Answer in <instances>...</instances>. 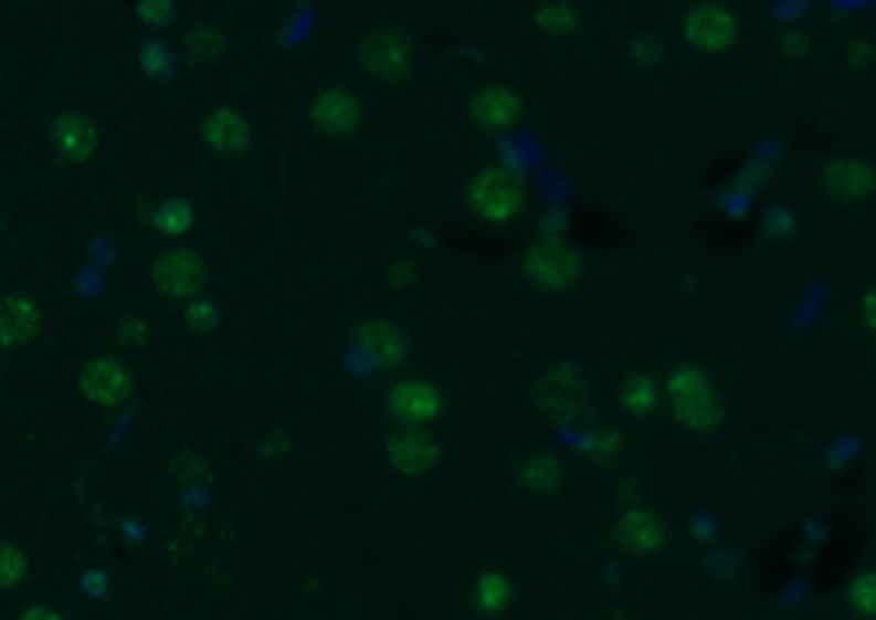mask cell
<instances>
[{
    "mask_svg": "<svg viewBox=\"0 0 876 620\" xmlns=\"http://www.w3.org/2000/svg\"><path fill=\"white\" fill-rule=\"evenodd\" d=\"M668 395H672V404H675V416L685 429L698 432V435H709L719 429L722 422V401L719 395L709 388L706 374L685 364L678 370H672L668 377Z\"/></svg>",
    "mask_w": 876,
    "mask_h": 620,
    "instance_id": "cell-1",
    "label": "cell"
},
{
    "mask_svg": "<svg viewBox=\"0 0 876 620\" xmlns=\"http://www.w3.org/2000/svg\"><path fill=\"white\" fill-rule=\"evenodd\" d=\"M469 206H473L476 217H483L489 223H510L524 206V186L514 171H507L500 165H489L473 179Z\"/></svg>",
    "mask_w": 876,
    "mask_h": 620,
    "instance_id": "cell-2",
    "label": "cell"
},
{
    "mask_svg": "<svg viewBox=\"0 0 876 620\" xmlns=\"http://www.w3.org/2000/svg\"><path fill=\"white\" fill-rule=\"evenodd\" d=\"M151 282L161 298L186 302L205 285V261L189 248H168L151 264Z\"/></svg>",
    "mask_w": 876,
    "mask_h": 620,
    "instance_id": "cell-3",
    "label": "cell"
},
{
    "mask_svg": "<svg viewBox=\"0 0 876 620\" xmlns=\"http://www.w3.org/2000/svg\"><path fill=\"white\" fill-rule=\"evenodd\" d=\"M411 55H414V45L404 31L398 28H380L373 34H367L363 45H360V62L370 76L383 80V83H394L401 76H408L411 69Z\"/></svg>",
    "mask_w": 876,
    "mask_h": 620,
    "instance_id": "cell-4",
    "label": "cell"
},
{
    "mask_svg": "<svg viewBox=\"0 0 876 620\" xmlns=\"http://www.w3.org/2000/svg\"><path fill=\"white\" fill-rule=\"evenodd\" d=\"M80 388H83V395H86L89 404L114 411V408H120V404L130 401V395H134V374L117 357H96V360H89L83 367Z\"/></svg>",
    "mask_w": 876,
    "mask_h": 620,
    "instance_id": "cell-5",
    "label": "cell"
},
{
    "mask_svg": "<svg viewBox=\"0 0 876 620\" xmlns=\"http://www.w3.org/2000/svg\"><path fill=\"white\" fill-rule=\"evenodd\" d=\"M524 271H528V279L538 288L558 292V288L572 285V279L579 274V254L572 244H566V240L548 237V240H538V244L528 251Z\"/></svg>",
    "mask_w": 876,
    "mask_h": 620,
    "instance_id": "cell-6",
    "label": "cell"
},
{
    "mask_svg": "<svg viewBox=\"0 0 876 620\" xmlns=\"http://www.w3.org/2000/svg\"><path fill=\"white\" fill-rule=\"evenodd\" d=\"M685 39L698 55H722L736 42V21L719 4H698L685 18Z\"/></svg>",
    "mask_w": 876,
    "mask_h": 620,
    "instance_id": "cell-7",
    "label": "cell"
},
{
    "mask_svg": "<svg viewBox=\"0 0 876 620\" xmlns=\"http://www.w3.org/2000/svg\"><path fill=\"white\" fill-rule=\"evenodd\" d=\"M442 456V445L432 432H425L422 425H411L404 432H394L388 439V463L394 473H404V476H418L425 473L439 463Z\"/></svg>",
    "mask_w": 876,
    "mask_h": 620,
    "instance_id": "cell-8",
    "label": "cell"
},
{
    "mask_svg": "<svg viewBox=\"0 0 876 620\" xmlns=\"http://www.w3.org/2000/svg\"><path fill=\"white\" fill-rule=\"evenodd\" d=\"M363 111L349 90H323L312 99V124L329 137H353L360 130Z\"/></svg>",
    "mask_w": 876,
    "mask_h": 620,
    "instance_id": "cell-9",
    "label": "cell"
},
{
    "mask_svg": "<svg viewBox=\"0 0 876 620\" xmlns=\"http://www.w3.org/2000/svg\"><path fill=\"white\" fill-rule=\"evenodd\" d=\"M535 401L541 411H548L555 419H576L589 401V391L576 374L551 370L535 385Z\"/></svg>",
    "mask_w": 876,
    "mask_h": 620,
    "instance_id": "cell-10",
    "label": "cell"
},
{
    "mask_svg": "<svg viewBox=\"0 0 876 620\" xmlns=\"http://www.w3.org/2000/svg\"><path fill=\"white\" fill-rule=\"evenodd\" d=\"M388 408H391V416L404 419L408 425H425L442 411V391L429 381L408 377V381H398L388 391Z\"/></svg>",
    "mask_w": 876,
    "mask_h": 620,
    "instance_id": "cell-11",
    "label": "cell"
},
{
    "mask_svg": "<svg viewBox=\"0 0 876 620\" xmlns=\"http://www.w3.org/2000/svg\"><path fill=\"white\" fill-rule=\"evenodd\" d=\"M202 137L205 145L213 148L223 158L243 155L251 145V124L243 114H236L233 107H217L213 114H205L202 120Z\"/></svg>",
    "mask_w": 876,
    "mask_h": 620,
    "instance_id": "cell-12",
    "label": "cell"
},
{
    "mask_svg": "<svg viewBox=\"0 0 876 620\" xmlns=\"http://www.w3.org/2000/svg\"><path fill=\"white\" fill-rule=\"evenodd\" d=\"M360 350H367L380 367H401L408 360V336L391 319H367L357 329Z\"/></svg>",
    "mask_w": 876,
    "mask_h": 620,
    "instance_id": "cell-13",
    "label": "cell"
},
{
    "mask_svg": "<svg viewBox=\"0 0 876 620\" xmlns=\"http://www.w3.org/2000/svg\"><path fill=\"white\" fill-rule=\"evenodd\" d=\"M469 117L483 130H504L520 117V96L507 86H483L473 93Z\"/></svg>",
    "mask_w": 876,
    "mask_h": 620,
    "instance_id": "cell-14",
    "label": "cell"
},
{
    "mask_svg": "<svg viewBox=\"0 0 876 620\" xmlns=\"http://www.w3.org/2000/svg\"><path fill=\"white\" fill-rule=\"evenodd\" d=\"M52 137H55L59 155L68 158V161H89L96 155V145H99L96 124L86 114H73V111H65V114L55 117Z\"/></svg>",
    "mask_w": 876,
    "mask_h": 620,
    "instance_id": "cell-15",
    "label": "cell"
},
{
    "mask_svg": "<svg viewBox=\"0 0 876 620\" xmlns=\"http://www.w3.org/2000/svg\"><path fill=\"white\" fill-rule=\"evenodd\" d=\"M613 542L634 556H651L664 545V528L647 511H626L620 514V522L613 528Z\"/></svg>",
    "mask_w": 876,
    "mask_h": 620,
    "instance_id": "cell-16",
    "label": "cell"
},
{
    "mask_svg": "<svg viewBox=\"0 0 876 620\" xmlns=\"http://www.w3.org/2000/svg\"><path fill=\"white\" fill-rule=\"evenodd\" d=\"M42 326V313L24 295H4L0 298V347H18L28 343Z\"/></svg>",
    "mask_w": 876,
    "mask_h": 620,
    "instance_id": "cell-17",
    "label": "cell"
},
{
    "mask_svg": "<svg viewBox=\"0 0 876 620\" xmlns=\"http://www.w3.org/2000/svg\"><path fill=\"white\" fill-rule=\"evenodd\" d=\"M825 186L835 199H863L876 189V171L859 158H835L825 171Z\"/></svg>",
    "mask_w": 876,
    "mask_h": 620,
    "instance_id": "cell-18",
    "label": "cell"
},
{
    "mask_svg": "<svg viewBox=\"0 0 876 620\" xmlns=\"http://www.w3.org/2000/svg\"><path fill=\"white\" fill-rule=\"evenodd\" d=\"M226 52V34L217 24H199L186 34V55L196 65H213Z\"/></svg>",
    "mask_w": 876,
    "mask_h": 620,
    "instance_id": "cell-19",
    "label": "cell"
},
{
    "mask_svg": "<svg viewBox=\"0 0 876 620\" xmlns=\"http://www.w3.org/2000/svg\"><path fill=\"white\" fill-rule=\"evenodd\" d=\"M151 223L168 237V240H179L189 233L192 227V202L182 199V196H168L155 206V213H151Z\"/></svg>",
    "mask_w": 876,
    "mask_h": 620,
    "instance_id": "cell-20",
    "label": "cell"
},
{
    "mask_svg": "<svg viewBox=\"0 0 876 620\" xmlns=\"http://www.w3.org/2000/svg\"><path fill=\"white\" fill-rule=\"evenodd\" d=\"M558 476H562V466L551 453H535L528 463L520 466V480L524 487L535 491V494H551L558 487Z\"/></svg>",
    "mask_w": 876,
    "mask_h": 620,
    "instance_id": "cell-21",
    "label": "cell"
},
{
    "mask_svg": "<svg viewBox=\"0 0 876 620\" xmlns=\"http://www.w3.org/2000/svg\"><path fill=\"white\" fill-rule=\"evenodd\" d=\"M514 590H510V582L500 576V572H486L476 579V587H473V603L476 610L483 613H500L507 603H510Z\"/></svg>",
    "mask_w": 876,
    "mask_h": 620,
    "instance_id": "cell-22",
    "label": "cell"
},
{
    "mask_svg": "<svg viewBox=\"0 0 876 620\" xmlns=\"http://www.w3.org/2000/svg\"><path fill=\"white\" fill-rule=\"evenodd\" d=\"M535 24L545 34H569L579 28V14L572 11V4H566V0H545L535 11Z\"/></svg>",
    "mask_w": 876,
    "mask_h": 620,
    "instance_id": "cell-23",
    "label": "cell"
},
{
    "mask_svg": "<svg viewBox=\"0 0 876 620\" xmlns=\"http://www.w3.org/2000/svg\"><path fill=\"white\" fill-rule=\"evenodd\" d=\"M654 398H657V391H654V381L647 374L626 377V385L620 391V401H623V408L630 411V416H647V411L654 408Z\"/></svg>",
    "mask_w": 876,
    "mask_h": 620,
    "instance_id": "cell-24",
    "label": "cell"
},
{
    "mask_svg": "<svg viewBox=\"0 0 876 620\" xmlns=\"http://www.w3.org/2000/svg\"><path fill=\"white\" fill-rule=\"evenodd\" d=\"M141 69L155 83H168L175 73V52L161 39H148L141 45Z\"/></svg>",
    "mask_w": 876,
    "mask_h": 620,
    "instance_id": "cell-25",
    "label": "cell"
},
{
    "mask_svg": "<svg viewBox=\"0 0 876 620\" xmlns=\"http://www.w3.org/2000/svg\"><path fill=\"white\" fill-rule=\"evenodd\" d=\"M28 576V556L14 542H0V590H14Z\"/></svg>",
    "mask_w": 876,
    "mask_h": 620,
    "instance_id": "cell-26",
    "label": "cell"
},
{
    "mask_svg": "<svg viewBox=\"0 0 876 620\" xmlns=\"http://www.w3.org/2000/svg\"><path fill=\"white\" fill-rule=\"evenodd\" d=\"M849 600L863 617H876V569H866L853 579Z\"/></svg>",
    "mask_w": 876,
    "mask_h": 620,
    "instance_id": "cell-27",
    "label": "cell"
},
{
    "mask_svg": "<svg viewBox=\"0 0 876 620\" xmlns=\"http://www.w3.org/2000/svg\"><path fill=\"white\" fill-rule=\"evenodd\" d=\"M137 18L148 28H168L175 21V4L171 0H137Z\"/></svg>",
    "mask_w": 876,
    "mask_h": 620,
    "instance_id": "cell-28",
    "label": "cell"
},
{
    "mask_svg": "<svg viewBox=\"0 0 876 620\" xmlns=\"http://www.w3.org/2000/svg\"><path fill=\"white\" fill-rule=\"evenodd\" d=\"M794 233V220L788 210H781V206H774L767 217H763V237L767 240H774V244H784V240Z\"/></svg>",
    "mask_w": 876,
    "mask_h": 620,
    "instance_id": "cell-29",
    "label": "cell"
},
{
    "mask_svg": "<svg viewBox=\"0 0 876 620\" xmlns=\"http://www.w3.org/2000/svg\"><path fill=\"white\" fill-rule=\"evenodd\" d=\"M186 319H189L199 333H205V329H213V326L220 323V313H217V305H209V302L196 298V302H189Z\"/></svg>",
    "mask_w": 876,
    "mask_h": 620,
    "instance_id": "cell-30",
    "label": "cell"
},
{
    "mask_svg": "<svg viewBox=\"0 0 876 620\" xmlns=\"http://www.w3.org/2000/svg\"><path fill=\"white\" fill-rule=\"evenodd\" d=\"M616 450H620V435L613 429H603L589 439V453L595 460H610V456H616Z\"/></svg>",
    "mask_w": 876,
    "mask_h": 620,
    "instance_id": "cell-31",
    "label": "cell"
},
{
    "mask_svg": "<svg viewBox=\"0 0 876 620\" xmlns=\"http://www.w3.org/2000/svg\"><path fill=\"white\" fill-rule=\"evenodd\" d=\"M634 59H637L641 69L657 65V62L664 59V45H661V39H641V42L634 45Z\"/></svg>",
    "mask_w": 876,
    "mask_h": 620,
    "instance_id": "cell-32",
    "label": "cell"
},
{
    "mask_svg": "<svg viewBox=\"0 0 876 620\" xmlns=\"http://www.w3.org/2000/svg\"><path fill=\"white\" fill-rule=\"evenodd\" d=\"M778 45H781L784 55H801V52H809V39H804L801 31H788V34H781Z\"/></svg>",
    "mask_w": 876,
    "mask_h": 620,
    "instance_id": "cell-33",
    "label": "cell"
},
{
    "mask_svg": "<svg viewBox=\"0 0 876 620\" xmlns=\"http://www.w3.org/2000/svg\"><path fill=\"white\" fill-rule=\"evenodd\" d=\"M120 339L124 343H145L148 339V326L141 319H130V323L120 326Z\"/></svg>",
    "mask_w": 876,
    "mask_h": 620,
    "instance_id": "cell-34",
    "label": "cell"
},
{
    "mask_svg": "<svg viewBox=\"0 0 876 620\" xmlns=\"http://www.w3.org/2000/svg\"><path fill=\"white\" fill-rule=\"evenodd\" d=\"M849 59H853L856 65H866V62L873 59V45H869V42H853V45H849Z\"/></svg>",
    "mask_w": 876,
    "mask_h": 620,
    "instance_id": "cell-35",
    "label": "cell"
},
{
    "mask_svg": "<svg viewBox=\"0 0 876 620\" xmlns=\"http://www.w3.org/2000/svg\"><path fill=\"white\" fill-rule=\"evenodd\" d=\"M414 279H418L414 264H398V267L391 271V282H394V285H408V282H414Z\"/></svg>",
    "mask_w": 876,
    "mask_h": 620,
    "instance_id": "cell-36",
    "label": "cell"
},
{
    "mask_svg": "<svg viewBox=\"0 0 876 620\" xmlns=\"http://www.w3.org/2000/svg\"><path fill=\"white\" fill-rule=\"evenodd\" d=\"M863 316H866V323H869V329H876V288L866 295V302H863Z\"/></svg>",
    "mask_w": 876,
    "mask_h": 620,
    "instance_id": "cell-37",
    "label": "cell"
},
{
    "mask_svg": "<svg viewBox=\"0 0 876 620\" xmlns=\"http://www.w3.org/2000/svg\"><path fill=\"white\" fill-rule=\"evenodd\" d=\"M24 617H59V610H52V607H28Z\"/></svg>",
    "mask_w": 876,
    "mask_h": 620,
    "instance_id": "cell-38",
    "label": "cell"
}]
</instances>
